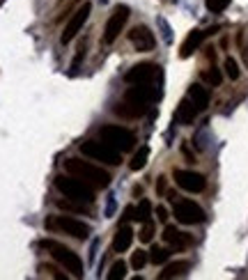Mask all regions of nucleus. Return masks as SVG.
Wrapping results in <instances>:
<instances>
[{
  "label": "nucleus",
  "mask_w": 248,
  "mask_h": 280,
  "mask_svg": "<svg viewBox=\"0 0 248 280\" xmlns=\"http://www.w3.org/2000/svg\"><path fill=\"white\" fill-rule=\"evenodd\" d=\"M225 74H227V78H232V81H237L239 78V74H241V69H239V62L234 58H225Z\"/></svg>",
  "instance_id": "28"
},
{
  "label": "nucleus",
  "mask_w": 248,
  "mask_h": 280,
  "mask_svg": "<svg viewBox=\"0 0 248 280\" xmlns=\"http://www.w3.org/2000/svg\"><path fill=\"white\" fill-rule=\"evenodd\" d=\"M191 269V264L186 259H179V262H170L166 269L159 273V280H170V278H179V275H186V271Z\"/></svg>",
  "instance_id": "18"
},
{
  "label": "nucleus",
  "mask_w": 248,
  "mask_h": 280,
  "mask_svg": "<svg viewBox=\"0 0 248 280\" xmlns=\"http://www.w3.org/2000/svg\"><path fill=\"white\" fill-rule=\"evenodd\" d=\"M150 216H152V205H150V200H143L141 205L136 207V216H134V221L145 223V221H150Z\"/></svg>",
  "instance_id": "24"
},
{
  "label": "nucleus",
  "mask_w": 248,
  "mask_h": 280,
  "mask_svg": "<svg viewBox=\"0 0 248 280\" xmlns=\"http://www.w3.org/2000/svg\"><path fill=\"white\" fill-rule=\"evenodd\" d=\"M138 239H141L143 243H150L152 239H154V223L152 221H145L141 227V232H138Z\"/></svg>",
  "instance_id": "29"
},
{
  "label": "nucleus",
  "mask_w": 248,
  "mask_h": 280,
  "mask_svg": "<svg viewBox=\"0 0 248 280\" xmlns=\"http://www.w3.org/2000/svg\"><path fill=\"white\" fill-rule=\"evenodd\" d=\"M99 3H108V0H99Z\"/></svg>",
  "instance_id": "37"
},
{
  "label": "nucleus",
  "mask_w": 248,
  "mask_h": 280,
  "mask_svg": "<svg viewBox=\"0 0 248 280\" xmlns=\"http://www.w3.org/2000/svg\"><path fill=\"white\" fill-rule=\"evenodd\" d=\"M55 189L62 195H67V198L81 200V202H87V205L94 202V191H97V189H92L90 184H85L83 179L74 177V175H69V173L55 177Z\"/></svg>",
  "instance_id": "4"
},
{
  "label": "nucleus",
  "mask_w": 248,
  "mask_h": 280,
  "mask_svg": "<svg viewBox=\"0 0 248 280\" xmlns=\"http://www.w3.org/2000/svg\"><path fill=\"white\" fill-rule=\"evenodd\" d=\"M154 78H161V69L157 65H152V62H138L124 74V81L129 85H134V83H152Z\"/></svg>",
  "instance_id": "11"
},
{
  "label": "nucleus",
  "mask_w": 248,
  "mask_h": 280,
  "mask_svg": "<svg viewBox=\"0 0 248 280\" xmlns=\"http://www.w3.org/2000/svg\"><path fill=\"white\" fill-rule=\"evenodd\" d=\"M161 99V87H152V83H134V87L124 92L119 103H115V115L124 119H138L145 115L147 106Z\"/></svg>",
  "instance_id": "1"
},
{
  "label": "nucleus",
  "mask_w": 248,
  "mask_h": 280,
  "mask_svg": "<svg viewBox=\"0 0 248 280\" xmlns=\"http://www.w3.org/2000/svg\"><path fill=\"white\" fill-rule=\"evenodd\" d=\"M163 241H166L170 248H175V250H182V248H189L191 243H193V239H191L189 234L179 232L177 227L166 225V230H163Z\"/></svg>",
  "instance_id": "14"
},
{
  "label": "nucleus",
  "mask_w": 248,
  "mask_h": 280,
  "mask_svg": "<svg viewBox=\"0 0 248 280\" xmlns=\"http://www.w3.org/2000/svg\"><path fill=\"white\" fill-rule=\"evenodd\" d=\"M127 269H129L127 262H124V259H117V262L110 266V271H108V280H122L124 275H127Z\"/></svg>",
  "instance_id": "26"
},
{
  "label": "nucleus",
  "mask_w": 248,
  "mask_h": 280,
  "mask_svg": "<svg viewBox=\"0 0 248 280\" xmlns=\"http://www.w3.org/2000/svg\"><path fill=\"white\" fill-rule=\"evenodd\" d=\"M115 209H117V202H115V198H108V202H106V218H110V216L115 214Z\"/></svg>",
  "instance_id": "33"
},
{
  "label": "nucleus",
  "mask_w": 248,
  "mask_h": 280,
  "mask_svg": "<svg viewBox=\"0 0 248 280\" xmlns=\"http://www.w3.org/2000/svg\"><path fill=\"white\" fill-rule=\"evenodd\" d=\"M241 51H243V62H246V67H248V49L246 46H241Z\"/></svg>",
  "instance_id": "36"
},
{
  "label": "nucleus",
  "mask_w": 248,
  "mask_h": 280,
  "mask_svg": "<svg viewBox=\"0 0 248 280\" xmlns=\"http://www.w3.org/2000/svg\"><path fill=\"white\" fill-rule=\"evenodd\" d=\"M159 28H161L163 30V39H166V44H173V30H170V26H168V21L166 19H161L159 17Z\"/></svg>",
  "instance_id": "32"
},
{
  "label": "nucleus",
  "mask_w": 248,
  "mask_h": 280,
  "mask_svg": "<svg viewBox=\"0 0 248 280\" xmlns=\"http://www.w3.org/2000/svg\"><path fill=\"white\" fill-rule=\"evenodd\" d=\"M157 193H159V195L166 193V177H159V182H157Z\"/></svg>",
  "instance_id": "35"
},
{
  "label": "nucleus",
  "mask_w": 248,
  "mask_h": 280,
  "mask_svg": "<svg viewBox=\"0 0 248 280\" xmlns=\"http://www.w3.org/2000/svg\"><path fill=\"white\" fill-rule=\"evenodd\" d=\"M129 42L138 53H150V51H154V46H157V39H154V35H152V30L147 26L131 28Z\"/></svg>",
  "instance_id": "13"
},
{
  "label": "nucleus",
  "mask_w": 248,
  "mask_h": 280,
  "mask_svg": "<svg viewBox=\"0 0 248 280\" xmlns=\"http://www.w3.org/2000/svg\"><path fill=\"white\" fill-rule=\"evenodd\" d=\"M55 207L62 211H71V214H87V202H81V200H71V198H60L55 200Z\"/></svg>",
  "instance_id": "20"
},
{
  "label": "nucleus",
  "mask_w": 248,
  "mask_h": 280,
  "mask_svg": "<svg viewBox=\"0 0 248 280\" xmlns=\"http://www.w3.org/2000/svg\"><path fill=\"white\" fill-rule=\"evenodd\" d=\"M147 159H150V147H147V145H143L141 150H138V152L134 154V159H131L129 168L134 170V173H138V170H143V168L147 166Z\"/></svg>",
  "instance_id": "21"
},
{
  "label": "nucleus",
  "mask_w": 248,
  "mask_h": 280,
  "mask_svg": "<svg viewBox=\"0 0 248 280\" xmlns=\"http://www.w3.org/2000/svg\"><path fill=\"white\" fill-rule=\"evenodd\" d=\"M175 184H177L182 191H189V193H202L207 189V179L205 175L193 173V170H175L173 173Z\"/></svg>",
  "instance_id": "10"
},
{
  "label": "nucleus",
  "mask_w": 248,
  "mask_h": 280,
  "mask_svg": "<svg viewBox=\"0 0 248 280\" xmlns=\"http://www.w3.org/2000/svg\"><path fill=\"white\" fill-rule=\"evenodd\" d=\"M134 234L136 232L131 230L127 223H122V225L117 227V232H115L113 237V250L115 253H127L131 248V243H134Z\"/></svg>",
  "instance_id": "16"
},
{
  "label": "nucleus",
  "mask_w": 248,
  "mask_h": 280,
  "mask_svg": "<svg viewBox=\"0 0 248 280\" xmlns=\"http://www.w3.org/2000/svg\"><path fill=\"white\" fill-rule=\"evenodd\" d=\"M168 257H170V250L168 248H161V246H154L150 250V262L152 264H163V262H168Z\"/></svg>",
  "instance_id": "23"
},
{
  "label": "nucleus",
  "mask_w": 248,
  "mask_h": 280,
  "mask_svg": "<svg viewBox=\"0 0 248 280\" xmlns=\"http://www.w3.org/2000/svg\"><path fill=\"white\" fill-rule=\"evenodd\" d=\"M154 214H157V218H159L161 223H166V221H168V209H166V207L159 205L157 209H154Z\"/></svg>",
  "instance_id": "34"
},
{
  "label": "nucleus",
  "mask_w": 248,
  "mask_h": 280,
  "mask_svg": "<svg viewBox=\"0 0 248 280\" xmlns=\"http://www.w3.org/2000/svg\"><path fill=\"white\" fill-rule=\"evenodd\" d=\"M39 248H44L55 262L62 264L65 271H69V275H74V278H83V273H85V269H83V259L78 257L71 248H67L65 243L53 241V239H44V241H39Z\"/></svg>",
  "instance_id": "3"
},
{
  "label": "nucleus",
  "mask_w": 248,
  "mask_h": 280,
  "mask_svg": "<svg viewBox=\"0 0 248 280\" xmlns=\"http://www.w3.org/2000/svg\"><path fill=\"white\" fill-rule=\"evenodd\" d=\"M39 271L42 273H46V275H51V278H58V280H65L67 275L65 273H60L55 266H51V264H39Z\"/></svg>",
  "instance_id": "31"
},
{
  "label": "nucleus",
  "mask_w": 248,
  "mask_h": 280,
  "mask_svg": "<svg viewBox=\"0 0 248 280\" xmlns=\"http://www.w3.org/2000/svg\"><path fill=\"white\" fill-rule=\"evenodd\" d=\"M195 115H198V108L191 103V99L189 97L182 99V101H179V106H177V119H179V124H191L195 119Z\"/></svg>",
  "instance_id": "19"
},
{
  "label": "nucleus",
  "mask_w": 248,
  "mask_h": 280,
  "mask_svg": "<svg viewBox=\"0 0 248 280\" xmlns=\"http://www.w3.org/2000/svg\"><path fill=\"white\" fill-rule=\"evenodd\" d=\"M150 262V253H145V250H136V253H131V266H134L136 271H143L145 269V264Z\"/></svg>",
  "instance_id": "25"
},
{
  "label": "nucleus",
  "mask_w": 248,
  "mask_h": 280,
  "mask_svg": "<svg viewBox=\"0 0 248 280\" xmlns=\"http://www.w3.org/2000/svg\"><path fill=\"white\" fill-rule=\"evenodd\" d=\"M129 7L127 5H117L113 10V14L108 17V21H106V30H103V44H113L115 39L122 35V30H124V23L129 21Z\"/></svg>",
  "instance_id": "9"
},
{
  "label": "nucleus",
  "mask_w": 248,
  "mask_h": 280,
  "mask_svg": "<svg viewBox=\"0 0 248 280\" xmlns=\"http://www.w3.org/2000/svg\"><path fill=\"white\" fill-rule=\"evenodd\" d=\"M46 230L62 232V234H71L74 239H87L90 237V225L78 218H69V216H55V218H46Z\"/></svg>",
  "instance_id": "6"
},
{
  "label": "nucleus",
  "mask_w": 248,
  "mask_h": 280,
  "mask_svg": "<svg viewBox=\"0 0 248 280\" xmlns=\"http://www.w3.org/2000/svg\"><path fill=\"white\" fill-rule=\"evenodd\" d=\"M99 138L117 152H131L136 147L134 131L124 129V126H103V129L99 131Z\"/></svg>",
  "instance_id": "7"
},
{
  "label": "nucleus",
  "mask_w": 248,
  "mask_h": 280,
  "mask_svg": "<svg viewBox=\"0 0 248 280\" xmlns=\"http://www.w3.org/2000/svg\"><path fill=\"white\" fill-rule=\"evenodd\" d=\"M81 154H85L87 159H94V161H99V163H106V166H119V163H122V154H119L117 150H113L110 145H106L101 138L83 143Z\"/></svg>",
  "instance_id": "5"
},
{
  "label": "nucleus",
  "mask_w": 248,
  "mask_h": 280,
  "mask_svg": "<svg viewBox=\"0 0 248 280\" xmlns=\"http://www.w3.org/2000/svg\"><path fill=\"white\" fill-rule=\"evenodd\" d=\"M65 170L74 177L83 179L85 184H90L92 189H108L110 186V175L103 170V168H97L92 163L83 161V159H69L65 161Z\"/></svg>",
  "instance_id": "2"
},
{
  "label": "nucleus",
  "mask_w": 248,
  "mask_h": 280,
  "mask_svg": "<svg viewBox=\"0 0 248 280\" xmlns=\"http://www.w3.org/2000/svg\"><path fill=\"white\" fill-rule=\"evenodd\" d=\"M90 12H92V5L90 3H83L78 10L74 12L69 17V23H67V28H65V33H62V44H69L71 39L76 37V35L81 33V28L85 26V21H87V17H90Z\"/></svg>",
  "instance_id": "12"
},
{
  "label": "nucleus",
  "mask_w": 248,
  "mask_h": 280,
  "mask_svg": "<svg viewBox=\"0 0 248 280\" xmlns=\"http://www.w3.org/2000/svg\"><path fill=\"white\" fill-rule=\"evenodd\" d=\"M205 37H207V30H191V33L186 35V39H184L182 49H179V58L182 60L191 58V55L200 49V44H202V39Z\"/></svg>",
  "instance_id": "15"
},
{
  "label": "nucleus",
  "mask_w": 248,
  "mask_h": 280,
  "mask_svg": "<svg viewBox=\"0 0 248 280\" xmlns=\"http://www.w3.org/2000/svg\"><path fill=\"white\" fill-rule=\"evenodd\" d=\"M232 0H205L207 10L211 12V14H221V12H225L227 7H230Z\"/></svg>",
  "instance_id": "27"
},
{
  "label": "nucleus",
  "mask_w": 248,
  "mask_h": 280,
  "mask_svg": "<svg viewBox=\"0 0 248 280\" xmlns=\"http://www.w3.org/2000/svg\"><path fill=\"white\" fill-rule=\"evenodd\" d=\"M186 97H189L191 103L198 108V113L207 110V106H209V90L202 87V85H198V83H193V85L189 87V94H186Z\"/></svg>",
  "instance_id": "17"
},
{
  "label": "nucleus",
  "mask_w": 248,
  "mask_h": 280,
  "mask_svg": "<svg viewBox=\"0 0 248 280\" xmlns=\"http://www.w3.org/2000/svg\"><path fill=\"white\" fill-rule=\"evenodd\" d=\"M200 78H202L207 85L218 87V85H221V81H223V74H221V69H216V67H209V69H202Z\"/></svg>",
  "instance_id": "22"
},
{
  "label": "nucleus",
  "mask_w": 248,
  "mask_h": 280,
  "mask_svg": "<svg viewBox=\"0 0 248 280\" xmlns=\"http://www.w3.org/2000/svg\"><path fill=\"white\" fill-rule=\"evenodd\" d=\"M173 216L182 225H198L205 221V209L193 200H179V202H175Z\"/></svg>",
  "instance_id": "8"
},
{
  "label": "nucleus",
  "mask_w": 248,
  "mask_h": 280,
  "mask_svg": "<svg viewBox=\"0 0 248 280\" xmlns=\"http://www.w3.org/2000/svg\"><path fill=\"white\" fill-rule=\"evenodd\" d=\"M85 46H87V42H85V39H81L78 49H76V58H74V62H71V74H76V71H78V67H81L83 55H85Z\"/></svg>",
  "instance_id": "30"
}]
</instances>
